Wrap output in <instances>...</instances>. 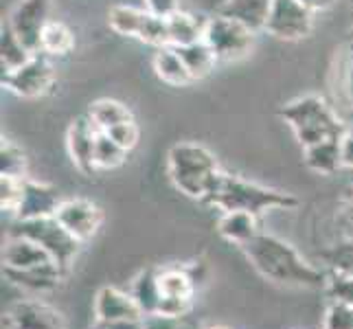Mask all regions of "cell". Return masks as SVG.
I'll use <instances>...</instances> for the list:
<instances>
[{
  "instance_id": "4",
  "label": "cell",
  "mask_w": 353,
  "mask_h": 329,
  "mask_svg": "<svg viewBox=\"0 0 353 329\" xmlns=\"http://www.w3.org/2000/svg\"><path fill=\"white\" fill-rule=\"evenodd\" d=\"M281 119L292 128L301 148H310L321 141L340 139L345 134L343 121L336 110L319 94H303L281 110Z\"/></svg>"
},
{
  "instance_id": "23",
  "label": "cell",
  "mask_w": 353,
  "mask_h": 329,
  "mask_svg": "<svg viewBox=\"0 0 353 329\" xmlns=\"http://www.w3.org/2000/svg\"><path fill=\"white\" fill-rule=\"evenodd\" d=\"M130 292L141 306L145 319L158 314V303H161V295H158V268H145V270H141L134 277Z\"/></svg>"
},
{
  "instance_id": "6",
  "label": "cell",
  "mask_w": 353,
  "mask_h": 329,
  "mask_svg": "<svg viewBox=\"0 0 353 329\" xmlns=\"http://www.w3.org/2000/svg\"><path fill=\"white\" fill-rule=\"evenodd\" d=\"M202 40L211 46L217 62H237L246 57L257 42V31L241 20L217 14L206 20Z\"/></svg>"
},
{
  "instance_id": "30",
  "label": "cell",
  "mask_w": 353,
  "mask_h": 329,
  "mask_svg": "<svg viewBox=\"0 0 353 329\" xmlns=\"http://www.w3.org/2000/svg\"><path fill=\"white\" fill-rule=\"evenodd\" d=\"M0 176H27L24 152L9 139H3V145H0Z\"/></svg>"
},
{
  "instance_id": "5",
  "label": "cell",
  "mask_w": 353,
  "mask_h": 329,
  "mask_svg": "<svg viewBox=\"0 0 353 329\" xmlns=\"http://www.w3.org/2000/svg\"><path fill=\"white\" fill-rule=\"evenodd\" d=\"M14 235L29 237L35 243H40V246L55 259V263L62 268L64 275H68L70 266L75 263L79 248H81V241L72 237L68 230L57 222L55 215L35 217V219H18Z\"/></svg>"
},
{
  "instance_id": "9",
  "label": "cell",
  "mask_w": 353,
  "mask_h": 329,
  "mask_svg": "<svg viewBox=\"0 0 353 329\" xmlns=\"http://www.w3.org/2000/svg\"><path fill=\"white\" fill-rule=\"evenodd\" d=\"M3 270L11 272H62V268L48 255L40 243H35L29 237L14 235L3 246ZM66 277V275H64Z\"/></svg>"
},
{
  "instance_id": "10",
  "label": "cell",
  "mask_w": 353,
  "mask_h": 329,
  "mask_svg": "<svg viewBox=\"0 0 353 329\" xmlns=\"http://www.w3.org/2000/svg\"><path fill=\"white\" fill-rule=\"evenodd\" d=\"M3 325L5 329H68L64 314L38 297L11 303Z\"/></svg>"
},
{
  "instance_id": "31",
  "label": "cell",
  "mask_w": 353,
  "mask_h": 329,
  "mask_svg": "<svg viewBox=\"0 0 353 329\" xmlns=\"http://www.w3.org/2000/svg\"><path fill=\"white\" fill-rule=\"evenodd\" d=\"M29 176H0V204L7 213H18L24 196V182Z\"/></svg>"
},
{
  "instance_id": "19",
  "label": "cell",
  "mask_w": 353,
  "mask_h": 329,
  "mask_svg": "<svg viewBox=\"0 0 353 329\" xmlns=\"http://www.w3.org/2000/svg\"><path fill=\"white\" fill-rule=\"evenodd\" d=\"M152 66H154L156 77L161 81H165V83H169V86H187V83L193 81L191 72L187 70L180 53L176 51L174 46L158 48L156 55H154Z\"/></svg>"
},
{
  "instance_id": "28",
  "label": "cell",
  "mask_w": 353,
  "mask_h": 329,
  "mask_svg": "<svg viewBox=\"0 0 353 329\" xmlns=\"http://www.w3.org/2000/svg\"><path fill=\"white\" fill-rule=\"evenodd\" d=\"M128 150H123L121 145L110 137L99 130L97 134V143H94V165H97V172L103 169V172H110V169L121 167L128 161Z\"/></svg>"
},
{
  "instance_id": "21",
  "label": "cell",
  "mask_w": 353,
  "mask_h": 329,
  "mask_svg": "<svg viewBox=\"0 0 353 329\" xmlns=\"http://www.w3.org/2000/svg\"><path fill=\"white\" fill-rule=\"evenodd\" d=\"M206 20H200L198 16L187 14L178 9L176 14L167 18V31H169V46H187L193 42H200L204 35Z\"/></svg>"
},
{
  "instance_id": "35",
  "label": "cell",
  "mask_w": 353,
  "mask_h": 329,
  "mask_svg": "<svg viewBox=\"0 0 353 329\" xmlns=\"http://www.w3.org/2000/svg\"><path fill=\"white\" fill-rule=\"evenodd\" d=\"M340 226H343V233L349 239V243H353V187H349L345 191L343 200H340Z\"/></svg>"
},
{
  "instance_id": "7",
  "label": "cell",
  "mask_w": 353,
  "mask_h": 329,
  "mask_svg": "<svg viewBox=\"0 0 353 329\" xmlns=\"http://www.w3.org/2000/svg\"><path fill=\"white\" fill-rule=\"evenodd\" d=\"M198 290L196 266H163L158 268V314L165 316H185L193 308Z\"/></svg>"
},
{
  "instance_id": "14",
  "label": "cell",
  "mask_w": 353,
  "mask_h": 329,
  "mask_svg": "<svg viewBox=\"0 0 353 329\" xmlns=\"http://www.w3.org/2000/svg\"><path fill=\"white\" fill-rule=\"evenodd\" d=\"M94 319L97 325L117 323V321H137L145 319V314L132 292H125L114 286H103L94 295Z\"/></svg>"
},
{
  "instance_id": "13",
  "label": "cell",
  "mask_w": 353,
  "mask_h": 329,
  "mask_svg": "<svg viewBox=\"0 0 353 329\" xmlns=\"http://www.w3.org/2000/svg\"><path fill=\"white\" fill-rule=\"evenodd\" d=\"M48 7H51V0H20L9 14L7 24L31 53H40L42 31L46 22L51 20L48 18Z\"/></svg>"
},
{
  "instance_id": "2",
  "label": "cell",
  "mask_w": 353,
  "mask_h": 329,
  "mask_svg": "<svg viewBox=\"0 0 353 329\" xmlns=\"http://www.w3.org/2000/svg\"><path fill=\"white\" fill-rule=\"evenodd\" d=\"M167 174L182 196L209 200L224 172L211 150L193 141H180L169 148Z\"/></svg>"
},
{
  "instance_id": "11",
  "label": "cell",
  "mask_w": 353,
  "mask_h": 329,
  "mask_svg": "<svg viewBox=\"0 0 353 329\" xmlns=\"http://www.w3.org/2000/svg\"><path fill=\"white\" fill-rule=\"evenodd\" d=\"M55 81V70L48 62V55L33 53L27 64H22L14 72L3 75V86L24 99H35L51 90Z\"/></svg>"
},
{
  "instance_id": "25",
  "label": "cell",
  "mask_w": 353,
  "mask_h": 329,
  "mask_svg": "<svg viewBox=\"0 0 353 329\" xmlns=\"http://www.w3.org/2000/svg\"><path fill=\"white\" fill-rule=\"evenodd\" d=\"M75 48V35L59 20H48L40 38V53L48 57H64Z\"/></svg>"
},
{
  "instance_id": "40",
  "label": "cell",
  "mask_w": 353,
  "mask_h": 329,
  "mask_svg": "<svg viewBox=\"0 0 353 329\" xmlns=\"http://www.w3.org/2000/svg\"><path fill=\"white\" fill-rule=\"evenodd\" d=\"M94 329H105V327H99V325H97V327H94Z\"/></svg>"
},
{
  "instance_id": "18",
  "label": "cell",
  "mask_w": 353,
  "mask_h": 329,
  "mask_svg": "<svg viewBox=\"0 0 353 329\" xmlns=\"http://www.w3.org/2000/svg\"><path fill=\"white\" fill-rule=\"evenodd\" d=\"M303 161L316 174L332 176L343 167V154H340V139L321 141L310 148H303Z\"/></svg>"
},
{
  "instance_id": "37",
  "label": "cell",
  "mask_w": 353,
  "mask_h": 329,
  "mask_svg": "<svg viewBox=\"0 0 353 329\" xmlns=\"http://www.w3.org/2000/svg\"><path fill=\"white\" fill-rule=\"evenodd\" d=\"M340 154H343V167L353 169V130H345L340 137Z\"/></svg>"
},
{
  "instance_id": "16",
  "label": "cell",
  "mask_w": 353,
  "mask_h": 329,
  "mask_svg": "<svg viewBox=\"0 0 353 329\" xmlns=\"http://www.w3.org/2000/svg\"><path fill=\"white\" fill-rule=\"evenodd\" d=\"M59 204H62V198H59V191L55 187L27 178V182H24V196H22L16 217L18 219H35V217L55 215Z\"/></svg>"
},
{
  "instance_id": "36",
  "label": "cell",
  "mask_w": 353,
  "mask_h": 329,
  "mask_svg": "<svg viewBox=\"0 0 353 329\" xmlns=\"http://www.w3.org/2000/svg\"><path fill=\"white\" fill-rule=\"evenodd\" d=\"M145 9L161 18H169L180 9V0H145Z\"/></svg>"
},
{
  "instance_id": "39",
  "label": "cell",
  "mask_w": 353,
  "mask_h": 329,
  "mask_svg": "<svg viewBox=\"0 0 353 329\" xmlns=\"http://www.w3.org/2000/svg\"><path fill=\"white\" fill-rule=\"evenodd\" d=\"M204 329H230V327H224V325H211V327H204Z\"/></svg>"
},
{
  "instance_id": "8",
  "label": "cell",
  "mask_w": 353,
  "mask_h": 329,
  "mask_svg": "<svg viewBox=\"0 0 353 329\" xmlns=\"http://www.w3.org/2000/svg\"><path fill=\"white\" fill-rule=\"evenodd\" d=\"M314 29V14L299 0H272L265 22V33L276 40L296 42L307 38Z\"/></svg>"
},
{
  "instance_id": "27",
  "label": "cell",
  "mask_w": 353,
  "mask_h": 329,
  "mask_svg": "<svg viewBox=\"0 0 353 329\" xmlns=\"http://www.w3.org/2000/svg\"><path fill=\"white\" fill-rule=\"evenodd\" d=\"M31 51L24 42L14 33V29L5 22L3 24V35H0V62H3V75L14 72L22 64H27L31 59Z\"/></svg>"
},
{
  "instance_id": "22",
  "label": "cell",
  "mask_w": 353,
  "mask_h": 329,
  "mask_svg": "<svg viewBox=\"0 0 353 329\" xmlns=\"http://www.w3.org/2000/svg\"><path fill=\"white\" fill-rule=\"evenodd\" d=\"M148 9H139L132 5H114L108 11V22H110V29L123 38H141L143 24L148 20Z\"/></svg>"
},
{
  "instance_id": "12",
  "label": "cell",
  "mask_w": 353,
  "mask_h": 329,
  "mask_svg": "<svg viewBox=\"0 0 353 329\" xmlns=\"http://www.w3.org/2000/svg\"><path fill=\"white\" fill-rule=\"evenodd\" d=\"M57 222L62 224L77 241H90L103 224V211L99 204L86 198H68L55 211Z\"/></svg>"
},
{
  "instance_id": "17",
  "label": "cell",
  "mask_w": 353,
  "mask_h": 329,
  "mask_svg": "<svg viewBox=\"0 0 353 329\" xmlns=\"http://www.w3.org/2000/svg\"><path fill=\"white\" fill-rule=\"evenodd\" d=\"M217 233L222 239L241 248L261 233L259 217L246 211H224L217 219Z\"/></svg>"
},
{
  "instance_id": "20",
  "label": "cell",
  "mask_w": 353,
  "mask_h": 329,
  "mask_svg": "<svg viewBox=\"0 0 353 329\" xmlns=\"http://www.w3.org/2000/svg\"><path fill=\"white\" fill-rule=\"evenodd\" d=\"M272 0H224L220 14L241 20L254 31H263Z\"/></svg>"
},
{
  "instance_id": "15",
  "label": "cell",
  "mask_w": 353,
  "mask_h": 329,
  "mask_svg": "<svg viewBox=\"0 0 353 329\" xmlns=\"http://www.w3.org/2000/svg\"><path fill=\"white\" fill-rule=\"evenodd\" d=\"M97 134H99V128L92 123L88 114L72 121L66 132V148L70 154V161L86 176H92L97 172V165H94Z\"/></svg>"
},
{
  "instance_id": "34",
  "label": "cell",
  "mask_w": 353,
  "mask_h": 329,
  "mask_svg": "<svg viewBox=\"0 0 353 329\" xmlns=\"http://www.w3.org/2000/svg\"><path fill=\"white\" fill-rule=\"evenodd\" d=\"M105 134H110V137L121 145L123 150L132 152L134 148L139 145V139H141V130L137 126V121H125V123H119L110 130H105Z\"/></svg>"
},
{
  "instance_id": "26",
  "label": "cell",
  "mask_w": 353,
  "mask_h": 329,
  "mask_svg": "<svg viewBox=\"0 0 353 329\" xmlns=\"http://www.w3.org/2000/svg\"><path fill=\"white\" fill-rule=\"evenodd\" d=\"M88 117H90V121L101 132H105V130H110V128H114L119 123H125V121H132L134 119L132 110L125 103L117 101V99H97L88 108Z\"/></svg>"
},
{
  "instance_id": "33",
  "label": "cell",
  "mask_w": 353,
  "mask_h": 329,
  "mask_svg": "<svg viewBox=\"0 0 353 329\" xmlns=\"http://www.w3.org/2000/svg\"><path fill=\"white\" fill-rule=\"evenodd\" d=\"M145 329H204L189 314L185 316H165V314H154L145 319Z\"/></svg>"
},
{
  "instance_id": "29",
  "label": "cell",
  "mask_w": 353,
  "mask_h": 329,
  "mask_svg": "<svg viewBox=\"0 0 353 329\" xmlns=\"http://www.w3.org/2000/svg\"><path fill=\"white\" fill-rule=\"evenodd\" d=\"M323 292L330 301H340V303L353 306V272L347 270V268L332 266L330 270H327Z\"/></svg>"
},
{
  "instance_id": "32",
  "label": "cell",
  "mask_w": 353,
  "mask_h": 329,
  "mask_svg": "<svg viewBox=\"0 0 353 329\" xmlns=\"http://www.w3.org/2000/svg\"><path fill=\"white\" fill-rule=\"evenodd\" d=\"M323 329H353V306L330 301L323 316Z\"/></svg>"
},
{
  "instance_id": "3",
  "label": "cell",
  "mask_w": 353,
  "mask_h": 329,
  "mask_svg": "<svg viewBox=\"0 0 353 329\" xmlns=\"http://www.w3.org/2000/svg\"><path fill=\"white\" fill-rule=\"evenodd\" d=\"M206 202L217 206L222 213L224 211H246L257 217L268 211H276V209L290 211V209H296L299 206V200L292 196V193L261 187L257 182L243 180L239 176H230V174H222L215 191L211 193V198Z\"/></svg>"
},
{
  "instance_id": "38",
  "label": "cell",
  "mask_w": 353,
  "mask_h": 329,
  "mask_svg": "<svg viewBox=\"0 0 353 329\" xmlns=\"http://www.w3.org/2000/svg\"><path fill=\"white\" fill-rule=\"evenodd\" d=\"M299 3L303 7H307L312 14H316V11H325V9H330L336 0H299Z\"/></svg>"
},
{
  "instance_id": "24",
  "label": "cell",
  "mask_w": 353,
  "mask_h": 329,
  "mask_svg": "<svg viewBox=\"0 0 353 329\" xmlns=\"http://www.w3.org/2000/svg\"><path fill=\"white\" fill-rule=\"evenodd\" d=\"M176 51L180 53V57H182V62H185L187 70L191 72L193 81H196V79H204L206 75H211V70L217 64L215 53L211 51V46L206 44L204 40L187 44V46H178Z\"/></svg>"
},
{
  "instance_id": "1",
  "label": "cell",
  "mask_w": 353,
  "mask_h": 329,
  "mask_svg": "<svg viewBox=\"0 0 353 329\" xmlns=\"http://www.w3.org/2000/svg\"><path fill=\"white\" fill-rule=\"evenodd\" d=\"M241 250L252 263L254 270L276 286L307 288V290L325 288L327 270H321V268L310 263L290 241L281 237L270 233H259L246 246H241Z\"/></svg>"
}]
</instances>
